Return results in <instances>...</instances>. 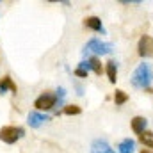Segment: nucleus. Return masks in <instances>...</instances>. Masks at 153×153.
Instances as JSON below:
<instances>
[{"label": "nucleus", "mask_w": 153, "mask_h": 153, "mask_svg": "<svg viewBox=\"0 0 153 153\" xmlns=\"http://www.w3.org/2000/svg\"><path fill=\"white\" fill-rule=\"evenodd\" d=\"M152 80H153V73H152V66L148 62H141L134 75L130 78V84L135 87V89H144V91H150L152 89Z\"/></svg>", "instance_id": "f257e3e1"}, {"label": "nucleus", "mask_w": 153, "mask_h": 153, "mask_svg": "<svg viewBox=\"0 0 153 153\" xmlns=\"http://www.w3.org/2000/svg\"><path fill=\"white\" fill-rule=\"evenodd\" d=\"M84 25H85L87 29L98 32V34H105V27H103V23H102V20H100L98 16H87V18L84 20Z\"/></svg>", "instance_id": "423d86ee"}, {"label": "nucleus", "mask_w": 153, "mask_h": 153, "mask_svg": "<svg viewBox=\"0 0 153 153\" xmlns=\"http://www.w3.org/2000/svg\"><path fill=\"white\" fill-rule=\"evenodd\" d=\"M130 126H132V130H134L137 135H143V134L146 132L148 119H146V117H143V116H135V117H132V121H130Z\"/></svg>", "instance_id": "0eeeda50"}, {"label": "nucleus", "mask_w": 153, "mask_h": 153, "mask_svg": "<svg viewBox=\"0 0 153 153\" xmlns=\"http://www.w3.org/2000/svg\"><path fill=\"white\" fill-rule=\"evenodd\" d=\"M7 89H11V91H13L14 94L18 93V87H16V84L13 82V78L5 75L4 78H0V94H4V93H5Z\"/></svg>", "instance_id": "9d476101"}, {"label": "nucleus", "mask_w": 153, "mask_h": 153, "mask_svg": "<svg viewBox=\"0 0 153 153\" xmlns=\"http://www.w3.org/2000/svg\"><path fill=\"white\" fill-rule=\"evenodd\" d=\"M23 135H25V130L22 126H2L0 128V141H4L5 144H14Z\"/></svg>", "instance_id": "7ed1b4c3"}, {"label": "nucleus", "mask_w": 153, "mask_h": 153, "mask_svg": "<svg viewBox=\"0 0 153 153\" xmlns=\"http://www.w3.org/2000/svg\"><path fill=\"white\" fill-rule=\"evenodd\" d=\"M75 75L80 78H87V75H89V62L87 61H82L78 64V68L75 70Z\"/></svg>", "instance_id": "2eb2a0df"}, {"label": "nucleus", "mask_w": 153, "mask_h": 153, "mask_svg": "<svg viewBox=\"0 0 153 153\" xmlns=\"http://www.w3.org/2000/svg\"><path fill=\"white\" fill-rule=\"evenodd\" d=\"M137 52L141 57H150L153 53V39L150 36H141L137 43Z\"/></svg>", "instance_id": "39448f33"}, {"label": "nucleus", "mask_w": 153, "mask_h": 153, "mask_svg": "<svg viewBox=\"0 0 153 153\" xmlns=\"http://www.w3.org/2000/svg\"><path fill=\"white\" fill-rule=\"evenodd\" d=\"M105 73L109 76V82H111V84H116V80H117V62H116V61H109V62H107Z\"/></svg>", "instance_id": "f8f14e48"}, {"label": "nucleus", "mask_w": 153, "mask_h": 153, "mask_svg": "<svg viewBox=\"0 0 153 153\" xmlns=\"http://www.w3.org/2000/svg\"><path fill=\"white\" fill-rule=\"evenodd\" d=\"M112 48L114 45L112 43H105L98 38L89 39L84 46V53H96V55H107V53H112Z\"/></svg>", "instance_id": "f03ea898"}, {"label": "nucleus", "mask_w": 153, "mask_h": 153, "mask_svg": "<svg viewBox=\"0 0 153 153\" xmlns=\"http://www.w3.org/2000/svg\"><path fill=\"white\" fill-rule=\"evenodd\" d=\"M87 62H89V70H93L96 75H102L105 70L102 68V61L98 59V57H91V59H87Z\"/></svg>", "instance_id": "ddd939ff"}, {"label": "nucleus", "mask_w": 153, "mask_h": 153, "mask_svg": "<svg viewBox=\"0 0 153 153\" xmlns=\"http://www.w3.org/2000/svg\"><path fill=\"white\" fill-rule=\"evenodd\" d=\"M128 102V94L123 89H116L114 91V103L116 105H125Z\"/></svg>", "instance_id": "4468645a"}, {"label": "nucleus", "mask_w": 153, "mask_h": 153, "mask_svg": "<svg viewBox=\"0 0 153 153\" xmlns=\"http://www.w3.org/2000/svg\"><path fill=\"white\" fill-rule=\"evenodd\" d=\"M117 152L119 153H134L135 152V141L130 139V137L123 139V141L117 144Z\"/></svg>", "instance_id": "9b49d317"}, {"label": "nucleus", "mask_w": 153, "mask_h": 153, "mask_svg": "<svg viewBox=\"0 0 153 153\" xmlns=\"http://www.w3.org/2000/svg\"><path fill=\"white\" fill-rule=\"evenodd\" d=\"M139 141L144 144V148H153V132L146 130L143 135H139Z\"/></svg>", "instance_id": "dca6fc26"}, {"label": "nucleus", "mask_w": 153, "mask_h": 153, "mask_svg": "<svg viewBox=\"0 0 153 153\" xmlns=\"http://www.w3.org/2000/svg\"><path fill=\"white\" fill-rule=\"evenodd\" d=\"M80 112H82V109L78 105H66L64 107V114H68V116H76Z\"/></svg>", "instance_id": "f3484780"}, {"label": "nucleus", "mask_w": 153, "mask_h": 153, "mask_svg": "<svg viewBox=\"0 0 153 153\" xmlns=\"http://www.w3.org/2000/svg\"><path fill=\"white\" fill-rule=\"evenodd\" d=\"M141 153H152V152H150L148 148H144V150H141Z\"/></svg>", "instance_id": "a211bd4d"}, {"label": "nucleus", "mask_w": 153, "mask_h": 153, "mask_svg": "<svg viewBox=\"0 0 153 153\" xmlns=\"http://www.w3.org/2000/svg\"><path fill=\"white\" fill-rule=\"evenodd\" d=\"M91 153H116V152L109 146L107 141H103V139H96V141L91 144Z\"/></svg>", "instance_id": "6e6552de"}, {"label": "nucleus", "mask_w": 153, "mask_h": 153, "mask_svg": "<svg viewBox=\"0 0 153 153\" xmlns=\"http://www.w3.org/2000/svg\"><path fill=\"white\" fill-rule=\"evenodd\" d=\"M45 121H48V116L41 114V112H30V114H29V117H27V123H29L32 128H38V126H41Z\"/></svg>", "instance_id": "1a4fd4ad"}, {"label": "nucleus", "mask_w": 153, "mask_h": 153, "mask_svg": "<svg viewBox=\"0 0 153 153\" xmlns=\"http://www.w3.org/2000/svg\"><path fill=\"white\" fill-rule=\"evenodd\" d=\"M57 102H59V98H57V94H55V93L45 91V93H41L38 98H36L34 107H36L38 111H50V109H53V107H55V103H57Z\"/></svg>", "instance_id": "20e7f679"}]
</instances>
